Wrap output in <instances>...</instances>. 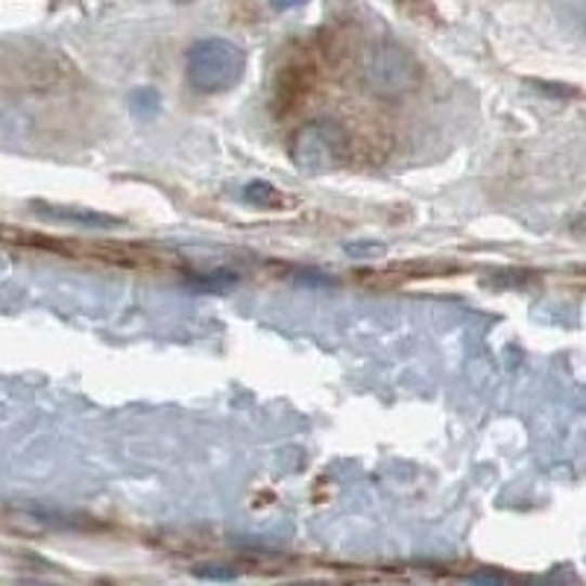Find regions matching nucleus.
I'll return each instance as SVG.
<instances>
[{"mask_svg": "<svg viewBox=\"0 0 586 586\" xmlns=\"http://www.w3.org/2000/svg\"><path fill=\"white\" fill-rule=\"evenodd\" d=\"M555 3L563 18L586 30V0H555Z\"/></svg>", "mask_w": 586, "mask_h": 586, "instance_id": "nucleus-6", "label": "nucleus"}, {"mask_svg": "<svg viewBox=\"0 0 586 586\" xmlns=\"http://www.w3.org/2000/svg\"><path fill=\"white\" fill-rule=\"evenodd\" d=\"M244 197H247V203H252V206H261V209H268V206H276L278 203L276 188L268 185V182H252V185L244 191Z\"/></svg>", "mask_w": 586, "mask_h": 586, "instance_id": "nucleus-4", "label": "nucleus"}, {"mask_svg": "<svg viewBox=\"0 0 586 586\" xmlns=\"http://www.w3.org/2000/svg\"><path fill=\"white\" fill-rule=\"evenodd\" d=\"M414 74H417L414 62H407L405 53L399 50H378L376 62H367V77L376 82V89H405Z\"/></svg>", "mask_w": 586, "mask_h": 586, "instance_id": "nucleus-3", "label": "nucleus"}, {"mask_svg": "<svg viewBox=\"0 0 586 586\" xmlns=\"http://www.w3.org/2000/svg\"><path fill=\"white\" fill-rule=\"evenodd\" d=\"M297 3H302V0H273L276 10H288V6H297Z\"/></svg>", "mask_w": 586, "mask_h": 586, "instance_id": "nucleus-7", "label": "nucleus"}, {"mask_svg": "<svg viewBox=\"0 0 586 586\" xmlns=\"http://www.w3.org/2000/svg\"><path fill=\"white\" fill-rule=\"evenodd\" d=\"M44 214H50V218L56 220H68V223H89V226H112L115 220L109 218H100V214H74V211H65V209H44Z\"/></svg>", "mask_w": 586, "mask_h": 586, "instance_id": "nucleus-5", "label": "nucleus"}, {"mask_svg": "<svg viewBox=\"0 0 586 586\" xmlns=\"http://www.w3.org/2000/svg\"><path fill=\"white\" fill-rule=\"evenodd\" d=\"M244 77V50L229 39H203L188 50V82L199 94H223Z\"/></svg>", "mask_w": 586, "mask_h": 586, "instance_id": "nucleus-1", "label": "nucleus"}, {"mask_svg": "<svg viewBox=\"0 0 586 586\" xmlns=\"http://www.w3.org/2000/svg\"><path fill=\"white\" fill-rule=\"evenodd\" d=\"M340 135L328 123H314L309 130H302L294 141V161L302 170H328L340 159Z\"/></svg>", "mask_w": 586, "mask_h": 586, "instance_id": "nucleus-2", "label": "nucleus"}]
</instances>
